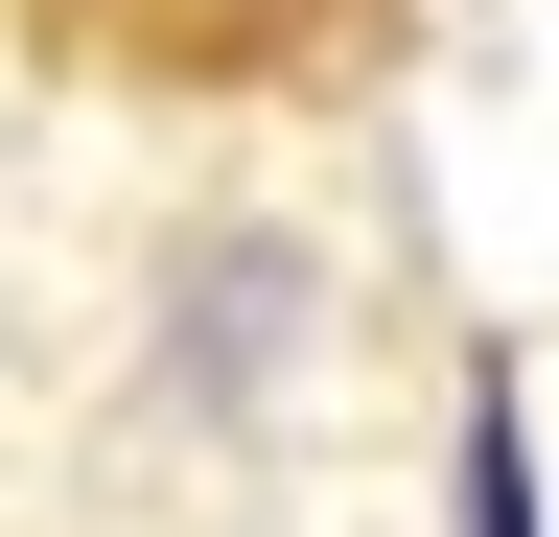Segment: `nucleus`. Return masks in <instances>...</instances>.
Here are the masks:
<instances>
[{
	"instance_id": "nucleus-1",
	"label": "nucleus",
	"mask_w": 559,
	"mask_h": 537,
	"mask_svg": "<svg viewBox=\"0 0 559 537\" xmlns=\"http://www.w3.org/2000/svg\"><path fill=\"white\" fill-rule=\"evenodd\" d=\"M466 537H536L513 514V397H466Z\"/></svg>"
}]
</instances>
